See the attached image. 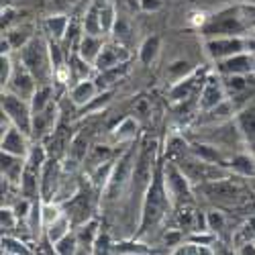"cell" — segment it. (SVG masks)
Here are the masks:
<instances>
[{
    "mask_svg": "<svg viewBox=\"0 0 255 255\" xmlns=\"http://www.w3.org/2000/svg\"><path fill=\"white\" fill-rule=\"evenodd\" d=\"M2 109L8 115L10 121H14V125L18 127L23 133H29L31 129V119H29V111L25 102L18 96H2Z\"/></svg>",
    "mask_w": 255,
    "mask_h": 255,
    "instance_id": "obj_1",
    "label": "cell"
},
{
    "mask_svg": "<svg viewBox=\"0 0 255 255\" xmlns=\"http://www.w3.org/2000/svg\"><path fill=\"white\" fill-rule=\"evenodd\" d=\"M23 61L29 72H33L39 78H45L47 74V59H45V49L41 41H31L23 51Z\"/></svg>",
    "mask_w": 255,
    "mask_h": 255,
    "instance_id": "obj_2",
    "label": "cell"
},
{
    "mask_svg": "<svg viewBox=\"0 0 255 255\" xmlns=\"http://www.w3.org/2000/svg\"><path fill=\"white\" fill-rule=\"evenodd\" d=\"M165 204V198H163V188L159 182H155L149 190V198H147V208H145V223H143V229H147L149 225H153L159 217H161V208Z\"/></svg>",
    "mask_w": 255,
    "mask_h": 255,
    "instance_id": "obj_3",
    "label": "cell"
},
{
    "mask_svg": "<svg viewBox=\"0 0 255 255\" xmlns=\"http://www.w3.org/2000/svg\"><path fill=\"white\" fill-rule=\"evenodd\" d=\"M243 49V41L239 39H217L208 43V51L212 57H233Z\"/></svg>",
    "mask_w": 255,
    "mask_h": 255,
    "instance_id": "obj_4",
    "label": "cell"
},
{
    "mask_svg": "<svg viewBox=\"0 0 255 255\" xmlns=\"http://www.w3.org/2000/svg\"><path fill=\"white\" fill-rule=\"evenodd\" d=\"M153 151H155V143H147L145 149L139 157V163L135 167V180L139 184H145L151 178V167H153Z\"/></svg>",
    "mask_w": 255,
    "mask_h": 255,
    "instance_id": "obj_5",
    "label": "cell"
},
{
    "mask_svg": "<svg viewBox=\"0 0 255 255\" xmlns=\"http://www.w3.org/2000/svg\"><path fill=\"white\" fill-rule=\"evenodd\" d=\"M20 133L23 131H18V129L6 131V135L2 137V151L12 153V155L25 153V141H23V137H20Z\"/></svg>",
    "mask_w": 255,
    "mask_h": 255,
    "instance_id": "obj_6",
    "label": "cell"
},
{
    "mask_svg": "<svg viewBox=\"0 0 255 255\" xmlns=\"http://www.w3.org/2000/svg\"><path fill=\"white\" fill-rule=\"evenodd\" d=\"M204 192L212 198H235L239 194V188L233 182H215L204 188Z\"/></svg>",
    "mask_w": 255,
    "mask_h": 255,
    "instance_id": "obj_7",
    "label": "cell"
},
{
    "mask_svg": "<svg viewBox=\"0 0 255 255\" xmlns=\"http://www.w3.org/2000/svg\"><path fill=\"white\" fill-rule=\"evenodd\" d=\"M210 33L217 31L219 35H233V33H239L241 31V23H239V16H219L212 27L208 29Z\"/></svg>",
    "mask_w": 255,
    "mask_h": 255,
    "instance_id": "obj_8",
    "label": "cell"
},
{
    "mask_svg": "<svg viewBox=\"0 0 255 255\" xmlns=\"http://www.w3.org/2000/svg\"><path fill=\"white\" fill-rule=\"evenodd\" d=\"M119 49L121 47H102L100 55L96 57V66L100 70H111L119 66Z\"/></svg>",
    "mask_w": 255,
    "mask_h": 255,
    "instance_id": "obj_9",
    "label": "cell"
},
{
    "mask_svg": "<svg viewBox=\"0 0 255 255\" xmlns=\"http://www.w3.org/2000/svg\"><path fill=\"white\" fill-rule=\"evenodd\" d=\"M102 51V43L96 35H86L82 41V57L84 59H96Z\"/></svg>",
    "mask_w": 255,
    "mask_h": 255,
    "instance_id": "obj_10",
    "label": "cell"
},
{
    "mask_svg": "<svg viewBox=\"0 0 255 255\" xmlns=\"http://www.w3.org/2000/svg\"><path fill=\"white\" fill-rule=\"evenodd\" d=\"M221 88H219V84H215L210 80V84L204 88V92H202V106L204 109H212V106H217L219 102H221Z\"/></svg>",
    "mask_w": 255,
    "mask_h": 255,
    "instance_id": "obj_11",
    "label": "cell"
},
{
    "mask_svg": "<svg viewBox=\"0 0 255 255\" xmlns=\"http://www.w3.org/2000/svg\"><path fill=\"white\" fill-rule=\"evenodd\" d=\"M223 70L225 72H233V74H241V72H247L249 70V57L245 55H233L229 57L225 63H223Z\"/></svg>",
    "mask_w": 255,
    "mask_h": 255,
    "instance_id": "obj_12",
    "label": "cell"
},
{
    "mask_svg": "<svg viewBox=\"0 0 255 255\" xmlns=\"http://www.w3.org/2000/svg\"><path fill=\"white\" fill-rule=\"evenodd\" d=\"M94 92H96V86H94L92 82H80L78 86H76V90H74V94H72V98H74V102L84 104V102L92 100Z\"/></svg>",
    "mask_w": 255,
    "mask_h": 255,
    "instance_id": "obj_13",
    "label": "cell"
},
{
    "mask_svg": "<svg viewBox=\"0 0 255 255\" xmlns=\"http://www.w3.org/2000/svg\"><path fill=\"white\" fill-rule=\"evenodd\" d=\"M14 88L16 90H20V94H29L31 90H33V78H31V74H29V70H20V72H16L14 74Z\"/></svg>",
    "mask_w": 255,
    "mask_h": 255,
    "instance_id": "obj_14",
    "label": "cell"
},
{
    "mask_svg": "<svg viewBox=\"0 0 255 255\" xmlns=\"http://www.w3.org/2000/svg\"><path fill=\"white\" fill-rule=\"evenodd\" d=\"M68 210H70L68 215H72L74 221H84V219L88 217V200H86V196L74 200V202L68 206Z\"/></svg>",
    "mask_w": 255,
    "mask_h": 255,
    "instance_id": "obj_15",
    "label": "cell"
},
{
    "mask_svg": "<svg viewBox=\"0 0 255 255\" xmlns=\"http://www.w3.org/2000/svg\"><path fill=\"white\" fill-rule=\"evenodd\" d=\"M55 180H57V165L51 161V163H47V165H45V172H43V184H41L45 198H49L47 194L51 192V184L55 186Z\"/></svg>",
    "mask_w": 255,
    "mask_h": 255,
    "instance_id": "obj_16",
    "label": "cell"
},
{
    "mask_svg": "<svg viewBox=\"0 0 255 255\" xmlns=\"http://www.w3.org/2000/svg\"><path fill=\"white\" fill-rule=\"evenodd\" d=\"M239 123H241V127H243L245 135L251 137V139H255V113H249V111L243 113L241 119H239Z\"/></svg>",
    "mask_w": 255,
    "mask_h": 255,
    "instance_id": "obj_17",
    "label": "cell"
},
{
    "mask_svg": "<svg viewBox=\"0 0 255 255\" xmlns=\"http://www.w3.org/2000/svg\"><path fill=\"white\" fill-rule=\"evenodd\" d=\"M47 27L49 31H53L55 39H59L63 33H66V27H68V18H63V16H53L47 20Z\"/></svg>",
    "mask_w": 255,
    "mask_h": 255,
    "instance_id": "obj_18",
    "label": "cell"
},
{
    "mask_svg": "<svg viewBox=\"0 0 255 255\" xmlns=\"http://www.w3.org/2000/svg\"><path fill=\"white\" fill-rule=\"evenodd\" d=\"M70 153L74 159H82V157H86V139L84 137H76L72 147H70Z\"/></svg>",
    "mask_w": 255,
    "mask_h": 255,
    "instance_id": "obj_19",
    "label": "cell"
},
{
    "mask_svg": "<svg viewBox=\"0 0 255 255\" xmlns=\"http://www.w3.org/2000/svg\"><path fill=\"white\" fill-rule=\"evenodd\" d=\"M157 53V39L153 37V39H147L145 41V45H143V53H141V57H143V61L145 63H149L151 61V57Z\"/></svg>",
    "mask_w": 255,
    "mask_h": 255,
    "instance_id": "obj_20",
    "label": "cell"
},
{
    "mask_svg": "<svg viewBox=\"0 0 255 255\" xmlns=\"http://www.w3.org/2000/svg\"><path fill=\"white\" fill-rule=\"evenodd\" d=\"M47 96H49V90L47 88H43V90H39V92H35V100H33V111L39 115L41 111H43V106L47 104Z\"/></svg>",
    "mask_w": 255,
    "mask_h": 255,
    "instance_id": "obj_21",
    "label": "cell"
},
{
    "mask_svg": "<svg viewBox=\"0 0 255 255\" xmlns=\"http://www.w3.org/2000/svg\"><path fill=\"white\" fill-rule=\"evenodd\" d=\"M253 233H255V219H253L251 223H247V225L239 231V235L235 237V241H237L239 245H243V243H247V241H249V237L253 235Z\"/></svg>",
    "mask_w": 255,
    "mask_h": 255,
    "instance_id": "obj_22",
    "label": "cell"
},
{
    "mask_svg": "<svg viewBox=\"0 0 255 255\" xmlns=\"http://www.w3.org/2000/svg\"><path fill=\"white\" fill-rule=\"evenodd\" d=\"M196 153L198 155H202V159L208 163V161H217L219 159V155H217V151H212V149H208L206 145H198L196 147Z\"/></svg>",
    "mask_w": 255,
    "mask_h": 255,
    "instance_id": "obj_23",
    "label": "cell"
},
{
    "mask_svg": "<svg viewBox=\"0 0 255 255\" xmlns=\"http://www.w3.org/2000/svg\"><path fill=\"white\" fill-rule=\"evenodd\" d=\"M229 88H231L233 94H237V92H241V90L247 88V82H245L241 76H235V78H231V80H229Z\"/></svg>",
    "mask_w": 255,
    "mask_h": 255,
    "instance_id": "obj_24",
    "label": "cell"
},
{
    "mask_svg": "<svg viewBox=\"0 0 255 255\" xmlns=\"http://www.w3.org/2000/svg\"><path fill=\"white\" fill-rule=\"evenodd\" d=\"M233 167L239 169V172H243V174H251V172H253L251 161H249L247 157H237L235 161H233Z\"/></svg>",
    "mask_w": 255,
    "mask_h": 255,
    "instance_id": "obj_25",
    "label": "cell"
},
{
    "mask_svg": "<svg viewBox=\"0 0 255 255\" xmlns=\"http://www.w3.org/2000/svg\"><path fill=\"white\" fill-rule=\"evenodd\" d=\"M163 6V0H141V8L143 10H157Z\"/></svg>",
    "mask_w": 255,
    "mask_h": 255,
    "instance_id": "obj_26",
    "label": "cell"
},
{
    "mask_svg": "<svg viewBox=\"0 0 255 255\" xmlns=\"http://www.w3.org/2000/svg\"><path fill=\"white\" fill-rule=\"evenodd\" d=\"M59 251H61V255H72L74 253V239L72 237L63 239L61 245H59Z\"/></svg>",
    "mask_w": 255,
    "mask_h": 255,
    "instance_id": "obj_27",
    "label": "cell"
},
{
    "mask_svg": "<svg viewBox=\"0 0 255 255\" xmlns=\"http://www.w3.org/2000/svg\"><path fill=\"white\" fill-rule=\"evenodd\" d=\"M2 84H6L8 82V70H10V63H8V59L6 57H2Z\"/></svg>",
    "mask_w": 255,
    "mask_h": 255,
    "instance_id": "obj_28",
    "label": "cell"
},
{
    "mask_svg": "<svg viewBox=\"0 0 255 255\" xmlns=\"http://www.w3.org/2000/svg\"><path fill=\"white\" fill-rule=\"evenodd\" d=\"M241 255H255V249L249 247V245H243V253Z\"/></svg>",
    "mask_w": 255,
    "mask_h": 255,
    "instance_id": "obj_29",
    "label": "cell"
},
{
    "mask_svg": "<svg viewBox=\"0 0 255 255\" xmlns=\"http://www.w3.org/2000/svg\"><path fill=\"white\" fill-rule=\"evenodd\" d=\"M225 255H227V253H225Z\"/></svg>",
    "mask_w": 255,
    "mask_h": 255,
    "instance_id": "obj_30",
    "label": "cell"
}]
</instances>
